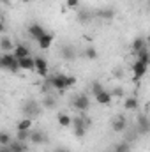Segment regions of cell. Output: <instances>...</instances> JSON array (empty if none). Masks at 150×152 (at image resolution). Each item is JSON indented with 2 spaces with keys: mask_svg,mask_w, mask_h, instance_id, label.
Wrapping results in <instances>:
<instances>
[{
  "mask_svg": "<svg viewBox=\"0 0 150 152\" xmlns=\"http://www.w3.org/2000/svg\"><path fill=\"white\" fill-rule=\"evenodd\" d=\"M0 66H2L4 69L11 71V73H14V75L20 71V62H18V58L14 57V53H2V57H0Z\"/></svg>",
  "mask_w": 150,
  "mask_h": 152,
  "instance_id": "cell-1",
  "label": "cell"
},
{
  "mask_svg": "<svg viewBox=\"0 0 150 152\" xmlns=\"http://www.w3.org/2000/svg\"><path fill=\"white\" fill-rule=\"evenodd\" d=\"M90 120L85 117V115H76L73 117V127H74V136L78 138H83L87 134V127H88Z\"/></svg>",
  "mask_w": 150,
  "mask_h": 152,
  "instance_id": "cell-2",
  "label": "cell"
},
{
  "mask_svg": "<svg viewBox=\"0 0 150 152\" xmlns=\"http://www.w3.org/2000/svg\"><path fill=\"white\" fill-rule=\"evenodd\" d=\"M50 81H51V87H53V90H57V92H60V94H64L67 88H69V85H67V75H53L50 76Z\"/></svg>",
  "mask_w": 150,
  "mask_h": 152,
  "instance_id": "cell-3",
  "label": "cell"
},
{
  "mask_svg": "<svg viewBox=\"0 0 150 152\" xmlns=\"http://www.w3.org/2000/svg\"><path fill=\"white\" fill-rule=\"evenodd\" d=\"M71 104H73V108L78 110L79 113H85V112L90 108V97H88L87 94H78L76 97H73Z\"/></svg>",
  "mask_w": 150,
  "mask_h": 152,
  "instance_id": "cell-4",
  "label": "cell"
},
{
  "mask_svg": "<svg viewBox=\"0 0 150 152\" xmlns=\"http://www.w3.org/2000/svg\"><path fill=\"white\" fill-rule=\"evenodd\" d=\"M147 64H143V62H140V60H136L134 64H133V78L138 81V80H141L143 76L147 75Z\"/></svg>",
  "mask_w": 150,
  "mask_h": 152,
  "instance_id": "cell-5",
  "label": "cell"
},
{
  "mask_svg": "<svg viewBox=\"0 0 150 152\" xmlns=\"http://www.w3.org/2000/svg\"><path fill=\"white\" fill-rule=\"evenodd\" d=\"M20 62V69L21 71H36V57H25V58H18Z\"/></svg>",
  "mask_w": 150,
  "mask_h": 152,
  "instance_id": "cell-6",
  "label": "cell"
},
{
  "mask_svg": "<svg viewBox=\"0 0 150 152\" xmlns=\"http://www.w3.org/2000/svg\"><path fill=\"white\" fill-rule=\"evenodd\" d=\"M95 101H97V104H101V106H110L113 101V96L110 90H103V92H99L97 96H95Z\"/></svg>",
  "mask_w": 150,
  "mask_h": 152,
  "instance_id": "cell-7",
  "label": "cell"
},
{
  "mask_svg": "<svg viewBox=\"0 0 150 152\" xmlns=\"http://www.w3.org/2000/svg\"><path fill=\"white\" fill-rule=\"evenodd\" d=\"M36 71H37V75L44 80V78H48V62L44 60V58H41V57H36Z\"/></svg>",
  "mask_w": 150,
  "mask_h": 152,
  "instance_id": "cell-8",
  "label": "cell"
},
{
  "mask_svg": "<svg viewBox=\"0 0 150 152\" xmlns=\"http://www.w3.org/2000/svg\"><path fill=\"white\" fill-rule=\"evenodd\" d=\"M125 127H127V120H125V117H122V115H118V117H115L111 122V129L115 133H122V131H125Z\"/></svg>",
  "mask_w": 150,
  "mask_h": 152,
  "instance_id": "cell-9",
  "label": "cell"
},
{
  "mask_svg": "<svg viewBox=\"0 0 150 152\" xmlns=\"http://www.w3.org/2000/svg\"><path fill=\"white\" fill-rule=\"evenodd\" d=\"M28 34H30V37L32 39L39 41V39L46 34V30L42 28V25H39V23H32V25L28 27Z\"/></svg>",
  "mask_w": 150,
  "mask_h": 152,
  "instance_id": "cell-10",
  "label": "cell"
},
{
  "mask_svg": "<svg viewBox=\"0 0 150 152\" xmlns=\"http://www.w3.org/2000/svg\"><path fill=\"white\" fill-rule=\"evenodd\" d=\"M39 104L37 103H34V101H28V103H25V106H23V113H25V117H36V115L39 113Z\"/></svg>",
  "mask_w": 150,
  "mask_h": 152,
  "instance_id": "cell-11",
  "label": "cell"
},
{
  "mask_svg": "<svg viewBox=\"0 0 150 152\" xmlns=\"http://www.w3.org/2000/svg\"><path fill=\"white\" fill-rule=\"evenodd\" d=\"M53 41H55V36H53V34H50V32H46V34L37 41L39 48H41V50H50V48H51V44H53Z\"/></svg>",
  "mask_w": 150,
  "mask_h": 152,
  "instance_id": "cell-12",
  "label": "cell"
},
{
  "mask_svg": "<svg viewBox=\"0 0 150 152\" xmlns=\"http://www.w3.org/2000/svg\"><path fill=\"white\" fill-rule=\"evenodd\" d=\"M32 126H34V120L30 117H23L16 124V131H32Z\"/></svg>",
  "mask_w": 150,
  "mask_h": 152,
  "instance_id": "cell-13",
  "label": "cell"
},
{
  "mask_svg": "<svg viewBox=\"0 0 150 152\" xmlns=\"http://www.w3.org/2000/svg\"><path fill=\"white\" fill-rule=\"evenodd\" d=\"M12 53H14L16 58H25V57H30V48L25 46V44H16Z\"/></svg>",
  "mask_w": 150,
  "mask_h": 152,
  "instance_id": "cell-14",
  "label": "cell"
},
{
  "mask_svg": "<svg viewBox=\"0 0 150 152\" xmlns=\"http://www.w3.org/2000/svg\"><path fill=\"white\" fill-rule=\"evenodd\" d=\"M138 104H140V101H138V97H136V96H127V97L124 99V108H125L127 112L136 110V108H138Z\"/></svg>",
  "mask_w": 150,
  "mask_h": 152,
  "instance_id": "cell-15",
  "label": "cell"
},
{
  "mask_svg": "<svg viewBox=\"0 0 150 152\" xmlns=\"http://www.w3.org/2000/svg\"><path fill=\"white\" fill-rule=\"evenodd\" d=\"M57 122L60 127H71L73 126V117L69 113H57Z\"/></svg>",
  "mask_w": 150,
  "mask_h": 152,
  "instance_id": "cell-16",
  "label": "cell"
},
{
  "mask_svg": "<svg viewBox=\"0 0 150 152\" xmlns=\"http://www.w3.org/2000/svg\"><path fill=\"white\" fill-rule=\"evenodd\" d=\"M60 55H62V58L64 60H73L76 58V51L73 46H69V44H66V46H62L60 48Z\"/></svg>",
  "mask_w": 150,
  "mask_h": 152,
  "instance_id": "cell-17",
  "label": "cell"
},
{
  "mask_svg": "<svg viewBox=\"0 0 150 152\" xmlns=\"http://www.w3.org/2000/svg\"><path fill=\"white\" fill-rule=\"evenodd\" d=\"M9 149H11V152H27L28 151V143H27V142L14 140V142H11Z\"/></svg>",
  "mask_w": 150,
  "mask_h": 152,
  "instance_id": "cell-18",
  "label": "cell"
},
{
  "mask_svg": "<svg viewBox=\"0 0 150 152\" xmlns=\"http://www.w3.org/2000/svg\"><path fill=\"white\" fill-rule=\"evenodd\" d=\"M0 48H2V51H4V53H12L16 46H14V42H12L11 39L4 36V37L0 39Z\"/></svg>",
  "mask_w": 150,
  "mask_h": 152,
  "instance_id": "cell-19",
  "label": "cell"
},
{
  "mask_svg": "<svg viewBox=\"0 0 150 152\" xmlns=\"http://www.w3.org/2000/svg\"><path fill=\"white\" fill-rule=\"evenodd\" d=\"M44 142H46L44 133H42V131H34V129H32V134H30V143H34V145H41V143H44Z\"/></svg>",
  "mask_w": 150,
  "mask_h": 152,
  "instance_id": "cell-20",
  "label": "cell"
},
{
  "mask_svg": "<svg viewBox=\"0 0 150 152\" xmlns=\"http://www.w3.org/2000/svg\"><path fill=\"white\" fill-rule=\"evenodd\" d=\"M131 48H133V51H134V53H140V51H143V50L147 48V41H145L143 37H136L134 41H133Z\"/></svg>",
  "mask_w": 150,
  "mask_h": 152,
  "instance_id": "cell-21",
  "label": "cell"
},
{
  "mask_svg": "<svg viewBox=\"0 0 150 152\" xmlns=\"http://www.w3.org/2000/svg\"><path fill=\"white\" fill-rule=\"evenodd\" d=\"M83 55H85V58H88V60H95V58L99 57V53H97V50H95L94 46H87L85 51H83Z\"/></svg>",
  "mask_w": 150,
  "mask_h": 152,
  "instance_id": "cell-22",
  "label": "cell"
},
{
  "mask_svg": "<svg viewBox=\"0 0 150 152\" xmlns=\"http://www.w3.org/2000/svg\"><path fill=\"white\" fill-rule=\"evenodd\" d=\"M138 126H140V129H141V133H147L150 127V122L149 118L145 117V115H141V117H138Z\"/></svg>",
  "mask_w": 150,
  "mask_h": 152,
  "instance_id": "cell-23",
  "label": "cell"
},
{
  "mask_svg": "<svg viewBox=\"0 0 150 152\" xmlns=\"http://www.w3.org/2000/svg\"><path fill=\"white\" fill-rule=\"evenodd\" d=\"M97 16H99L101 20H113L115 11H113V9H101V11L97 12Z\"/></svg>",
  "mask_w": 150,
  "mask_h": 152,
  "instance_id": "cell-24",
  "label": "cell"
},
{
  "mask_svg": "<svg viewBox=\"0 0 150 152\" xmlns=\"http://www.w3.org/2000/svg\"><path fill=\"white\" fill-rule=\"evenodd\" d=\"M138 60L140 62H143V64H147V66H150V51L145 48L143 51H140L138 53Z\"/></svg>",
  "mask_w": 150,
  "mask_h": 152,
  "instance_id": "cell-25",
  "label": "cell"
},
{
  "mask_svg": "<svg viewBox=\"0 0 150 152\" xmlns=\"http://www.w3.org/2000/svg\"><path fill=\"white\" fill-rule=\"evenodd\" d=\"M30 134H32V131H18L16 133V140H20V142H30Z\"/></svg>",
  "mask_w": 150,
  "mask_h": 152,
  "instance_id": "cell-26",
  "label": "cell"
},
{
  "mask_svg": "<svg viewBox=\"0 0 150 152\" xmlns=\"http://www.w3.org/2000/svg\"><path fill=\"white\" fill-rule=\"evenodd\" d=\"M55 104H57V101H55V97H53V96H48V97H44V99H42V106H44V108H48V110L55 108Z\"/></svg>",
  "mask_w": 150,
  "mask_h": 152,
  "instance_id": "cell-27",
  "label": "cell"
},
{
  "mask_svg": "<svg viewBox=\"0 0 150 152\" xmlns=\"http://www.w3.org/2000/svg\"><path fill=\"white\" fill-rule=\"evenodd\" d=\"M90 18H92V16H90L88 11H79V12H78V21H79V23H88Z\"/></svg>",
  "mask_w": 150,
  "mask_h": 152,
  "instance_id": "cell-28",
  "label": "cell"
},
{
  "mask_svg": "<svg viewBox=\"0 0 150 152\" xmlns=\"http://www.w3.org/2000/svg\"><path fill=\"white\" fill-rule=\"evenodd\" d=\"M11 142H12V140H11L9 133H2V134H0V145H2V147H9Z\"/></svg>",
  "mask_w": 150,
  "mask_h": 152,
  "instance_id": "cell-29",
  "label": "cell"
},
{
  "mask_svg": "<svg viewBox=\"0 0 150 152\" xmlns=\"http://www.w3.org/2000/svg\"><path fill=\"white\" fill-rule=\"evenodd\" d=\"M103 90H104V88H103V85H101L99 81H94V83H92V94H94V96H97V94L103 92Z\"/></svg>",
  "mask_w": 150,
  "mask_h": 152,
  "instance_id": "cell-30",
  "label": "cell"
},
{
  "mask_svg": "<svg viewBox=\"0 0 150 152\" xmlns=\"http://www.w3.org/2000/svg\"><path fill=\"white\" fill-rule=\"evenodd\" d=\"M115 152H129V145L127 143H118L115 147Z\"/></svg>",
  "mask_w": 150,
  "mask_h": 152,
  "instance_id": "cell-31",
  "label": "cell"
},
{
  "mask_svg": "<svg viewBox=\"0 0 150 152\" xmlns=\"http://www.w3.org/2000/svg\"><path fill=\"white\" fill-rule=\"evenodd\" d=\"M66 5H67L69 9H78V5H79V0H66Z\"/></svg>",
  "mask_w": 150,
  "mask_h": 152,
  "instance_id": "cell-32",
  "label": "cell"
},
{
  "mask_svg": "<svg viewBox=\"0 0 150 152\" xmlns=\"http://www.w3.org/2000/svg\"><path fill=\"white\" fill-rule=\"evenodd\" d=\"M111 96H117V97H120V96H124V88H122V87H117V88H113Z\"/></svg>",
  "mask_w": 150,
  "mask_h": 152,
  "instance_id": "cell-33",
  "label": "cell"
},
{
  "mask_svg": "<svg viewBox=\"0 0 150 152\" xmlns=\"http://www.w3.org/2000/svg\"><path fill=\"white\" fill-rule=\"evenodd\" d=\"M67 85H69V88L74 87L76 85V76H67Z\"/></svg>",
  "mask_w": 150,
  "mask_h": 152,
  "instance_id": "cell-34",
  "label": "cell"
},
{
  "mask_svg": "<svg viewBox=\"0 0 150 152\" xmlns=\"http://www.w3.org/2000/svg\"><path fill=\"white\" fill-rule=\"evenodd\" d=\"M113 75H115V78H122L124 71H122V69H115V71H113Z\"/></svg>",
  "mask_w": 150,
  "mask_h": 152,
  "instance_id": "cell-35",
  "label": "cell"
},
{
  "mask_svg": "<svg viewBox=\"0 0 150 152\" xmlns=\"http://www.w3.org/2000/svg\"><path fill=\"white\" fill-rule=\"evenodd\" d=\"M55 152H69V151H66V149H57Z\"/></svg>",
  "mask_w": 150,
  "mask_h": 152,
  "instance_id": "cell-36",
  "label": "cell"
},
{
  "mask_svg": "<svg viewBox=\"0 0 150 152\" xmlns=\"http://www.w3.org/2000/svg\"><path fill=\"white\" fill-rule=\"evenodd\" d=\"M21 2H23V4H28V2H30V0H21Z\"/></svg>",
  "mask_w": 150,
  "mask_h": 152,
  "instance_id": "cell-37",
  "label": "cell"
},
{
  "mask_svg": "<svg viewBox=\"0 0 150 152\" xmlns=\"http://www.w3.org/2000/svg\"><path fill=\"white\" fill-rule=\"evenodd\" d=\"M147 44H149V48H150V37H149V39H147Z\"/></svg>",
  "mask_w": 150,
  "mask_h": 152,
  "instance_id": "cell-38",
  "label": "cell"
}]
</instances>
